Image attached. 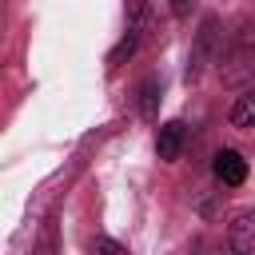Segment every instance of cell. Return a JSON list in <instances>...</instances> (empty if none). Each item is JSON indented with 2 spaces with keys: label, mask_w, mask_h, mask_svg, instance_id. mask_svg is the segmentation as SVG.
Masks as SVG:
<instances>
[{
  "label": "cell",
  "mask_w": 255,
  "mask_h": 255,
  "mask_svg": "<svg viewBox=\"0 0 255 255\" xmlns=\"http://www.w3.org/2000/svg\"><path fill=\"white\" fill-rule=\"evenodd\" d=\"M231 255H255V211H239L227 227Z\"/></svg>",
  "instance_id": "obj_1"
},
{
  "label": "cell",
  "mask_w": 255,
  "mask_h": 255,
  "mask_svg": "<svg viewBox=\"0 0 255 255\" xmlns=\"http://www.w3.org/2000/svg\"><path fill=\"white\" fill-rule=\"evenodd\" d=\"M215 175H219L227 187H239V183L247 179V159H243L239 151L223 147V151H215Z\"/></svg>",
  "instance_id": "obj_2"
},
{
  "label": "cell",
  "mask_w": 255,
  "mask_h": 255,
  "mask_svg": "<svg viewBox=\"0 0 255 255\" xmlns=\"http://www.w3.org/2000/svg\"><path fill=\"white\" fill-rule=\"evenodd\" d=\"M183 139H187V128H183L179 120L163 124V128H159V159H179Z\"/></svg>",
  "instance_id": "obj_3"
},
{
  "label": "cell",
  "mask_w": 255,
  "mask_h": 255,
  "mask_svg": "<svg viewBox=\"0 0 255 255\" xmlns=\"http://www.w3.org/2000/svg\"><path fill=\"white\" fill-rule=\"evenodd\" d=\"M231 124L235 128H255V88L231 104Z\"/></svg>",
  "instance_id": "obj_4"
},
{
  "label": "cell",
  "mask_w": 255,
  "mask_h": 255,
  "mask_svg": "<svg viewBox=\"0 0 255 255\" xmlns=\"http://www.w3.org/2000/svg\"><path fill=\"white\" fill-rule=\"evenodd\" d=\"M88 255H128V247H120L116 239H96L88 247Z\"/></svg>",
  "instance_id": "obj_5"
},
{
  "label": "cell",
  "mask_w": 255,
  "mask_h": 255,
  "mask_svg": "<svg viewBox=\"0 0 255 255\" xmlns=\"http://www.w3.org/2000/svg\"><path fill=\"white\" fill-rule=\"evenodd\" d=\"M171 12H175V16H187V12H191V0H171Z\"/></svg>",
  "instance_id": "obj_6"
}]
</instances>
